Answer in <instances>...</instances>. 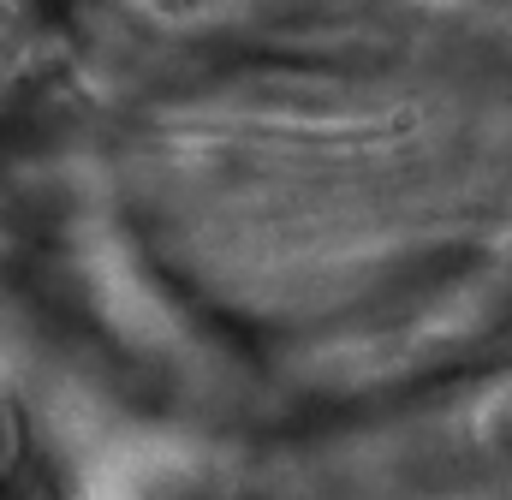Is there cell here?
<instances>
[{"mask_svg": "<svg viewBox=\"0 0 512 500\" xmlns=\"http://www.w3.org/2000/svg\"><path fill=\"white\" fill-rule=\"evenodd\" d=\"M149 18H167V24H191V18H215L227 0H137Z\"/></svg>", "mask_w": 512, "mask_h": 500, "instance_id": "cell-1", "label": "cell"}, {"mask_svg": "<svg viewBox=\"0 0 512 500\" xmlns=\"http://www.w3.org/2000/svg\"><path fill=\"white\" fill-rule=\"evenodd\" d=\"M483 435H489V447L512 459V393H501L495 405H489V417H483Z\"/></svg>", "mask_w": 512, "mask_h": 500, "instance_id": "cell-2", "label": "cell"}]
</instances>
